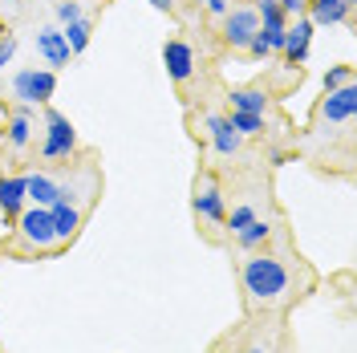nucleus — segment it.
<instances>
[{
    "mask_svg": "<svg viewBox=\"0 0 357 353\" xmlns=\"http://www.w3.org/2000/svg\"><path fill=\"white\" fill-rule=\"evenodd\" d=\"M244 288L252 301H280L284 292H289V268L284 260H276V256H268V252H252L244 260Z\"/></svg>",
    "mask_w": 357,
    "mask_h": 353,
    "instance_id": "f257e3e1",
    "label": "nucleus"
},
{
    "mask_svg": "<svg viewBox=\"0 0 357 353\" xmlns=\"http://www.w3.org/2000/svg\"><path fill=\"white\" fill-rule=\"evenodd\" d=\"M13 93L21 106H49V98L57 93V73L53 69H21L13 77Z\"/></svg>",
    "mask_w": 357,
    "mask_h": 353,
    "instance_id": "f03ea898",
    "label": "nucleus"
},
{
    "mask_svg": "<svg viewBox=\"0 0 357 353\" xmlns=\"http://www.w3.org/2000/svg\"><path fill=\"white\" fill-rule=\"evenodd\" d=\"M17 232H21L24 248H33V252H49L57 236H53V220H49V207H24L21 216H17Z\"/></svg>",
    "mask_w": 357,
    "mask_h": 353,
    "instance_id": "7ed1b4c3",
    "label": "nucleus"
},
{
    "mask_svg": "<svg viewBox=\"0 0 357 353\" xmlns=\"http://www.w3.org/2000/svg\"><path fill=\"white\" fill-rule=\"evenodd\" d=\"M77 147V134H73V122H69L61 110H45V142H41V155L45 158H69Z\"/></svg>",
    "mask_w": 357,
    "mask_h": 353,
    "instance_id": "20e7f679",
    "label": "nucleus"
},
{
    "mask_svg": "<svg viewBox=\"0 0 357 353\" xmlns=\"http://www.w3.org/2000/svg\"><path fill=\"white\" fill-rule=\"evenodd\" d=\"M256 29H260V17H256L252 4H240V8H227L223 13V41L231 45V49H248Z\"/></svg>",
    "mask_w": 357,
    "mask_h": 353,
    "instance_id": "39448f33",
    "label": "nucleus"
},
{
    "mask_svg": "<svg viewBox=\"0 0 357 353\" xmlns=\"http://www.w3.org/2000/svg\"><path fill=\"white\" fill-rule=\"evenodd\" d=\"M357 110V86H337V89H325V98H321V106H317V118L321 122H349Z\"/></svg>",
    "mask_w": 357,
    "mask_h": 353,
    "instance_id": "423d86ee",
    "label": "nucleus"
},
{
    "mask_svg": "<svg viewBox=\"0 0 357 353\" xmlns=\"http://www.w3.org/2000/svg\"><path fill=\"white\" fill-rule=\"evenodd\" d=\"M312 29H317V24H312L309 17H296V24H289V29H284V49H280V57H284L289 66H296V69H301V61L309 57Z\"/></svg>",
    "mask_w": 357,
    "mask_h": 353,
    "instance_id": "0eeeda50",
    "label": "nucleus"
},
{
    "mask_svg": "<svg viewBox=\"0 0 357 353\" xmlns=\"http://www.w3.org/2000/svg\"><path fill=\"white\" fill-rule=\"evenodd\" d=\"M191 207H195V216L207 223H223V191L211 183V179H203L199 187H195V195H191Z\"/></svg>",
    "mask_w": 357,
    "mask_h": 353,
    "instance_id": "6e6552de",
    "label": "nucleus"
},
{
    "mask_svg": "<svg viewBox=\"0 0 357 353\" xmlns=\"http://www.w3.org/2000/svg\"><path fill=\"white\" fill-rule=\"evenodd\" d=\"M49 220H53V236H57V243H69L73 236H77V227H82V211H77V203L57 199V203L49 207Z\"/></svg>",
    "mask_w": 357,
    "mask_h": 353,
    "instance_id": "1a4fd4ad",
    "label": "nucleus"
},
{
    "mask_svg": "<svg viewBox=\"0 0 357 353\" xmlns=\"http://www.w3.org/2000/svg\"><path fill=\"white\" fill-rule=\"evenodd\" d=\"M162 61H167V73H171L175 82H187V77L195 73V49L187 41H167L162 45Z\"/></svg>",
    "mask_w": 357,
    "mask_h": 353,
    "instance_id": "9d476101",
    "label": "nucleus"
},
{
    "mask_svg": "<svg viewBox=\"0 0 357 353\" xmlns=\"http://www.w3.org/2000/svg\"><path fill=\"white\" fill-rule=\"evenodd\" d=\"M207 130H211V147H215V155L231 158L240 151V134L231 130V122L223 118V114H207Z\"/></svg>",
    "mask_w": 357,
    "mask_h": 353,
    "instance_id": "9b49d317",
    "label": "nucleus"
},
{
    "mask_svg": "<svg viewBox=\"0 0 357 353\" xmlns=\"http://www.w3.org/2000/svg\"><path fill=\"white\" fill-rule=\"evenodd\" d=\"M305 13H309L312 24H341V21H349L354 0H309Z\"/></svg>",
    "mask_w": 357,
    "mask_h": 353,
    "instance_id": "f8f14e48",
    "label": "nucleus"
},
{
    "mask_svg": "<svg viewBox=\"0 0 357 353\" xmlns=\"http://www.w3.org/2000/svg\"><path fill=\"white\" fill-rule=\"evenodd\" d=\"M37 49H41V57L53 69L69 66V57H73L69 45H66V37H61V29H41V33H37Z\"/></svg>",
    "mask_w": 357,
    "mask_h": 353,
    "instance_id": "ddd939ff",
    "label": "nucleus"
},
{
    "mask_svg": "<svg viewBox=\"0 0 357 353\" xmlns=\"http://www.w3.org/2000/svg\"><path fill=\"white\" fill-rule=\"evenodd\" d=\"M24 179H0V211H4V223H17V216L24 211Z\"/></svg>",
    "mask_w": 357,
    "mask_h": 353,
    "instance_id": "4468645a",
    "label": "nucleus"
},
{
    "mask_svg": "<svg viewBox=\"0 0 357 353\" xmlns=\"http://www.w3.org/2000/svg\"><path fill=\"white\" fill-rule=\"evenodd\" d=\"M24 195H29V203H37V207H53L61 199V183L49 179V175H29L24 179Z\"/></svg>",
    "mask_w": 357,
    "mask_h": 353,
    "instance_id": "2eb2a0df",
    "label": "nucleus"
},
{
    "mask_svg": "<svg viewBox=\"0 0 357 353\" xmlns=\"http://www.w3.org/2000/svg\"><path fill=\"white\" fill-rule=\"evenodd\" d=\"M29 138H33V118H29V106H21L8 118V147L21 151V147H29Z\"/></svg>",
    "mask_w": 357,
    "mask_h": 353,
    "instance_id": "dca6fc26",
    "label": "nucleus"
},
{
    "mask_svg": "<svg viewBox=\"0 0 357 353\" xmlns=\"http://www.w3.org/2000/svg\"><path fill=\"white\" fill-rule=\"evenodd\" d=\"M231 110H248V114H268V98L264 89H231Z\"/></svg>",
    "mask_w": 357,
    "mask_h": 353,
    "instance_id": "f3484780",
    "label": "nucleus"
},
{
    "mask_svg": "<svg viewBox=\"0 0 357 353\" xmlns=\"http://www.w3.org/2000/svg\"><path fill=\"white\" fill-rule=\"evenodd\" d=\"M61 37H66V45H69V53L77 57V53H86V45H89V24L77 17V21H69L66 29H61Z\"/></svg>",
    "mask_w": 357,
    "mask_h": 353,
    "instance_id": "a211bd4d",
    "label": "nucleus"
},
{
    "mask_svg": "<svg viewBox=\"0 0 357 353\" xmlns=\"http://www.w3.org/2000/svg\"><path fill=\"white\" fill-rule=\"evenodd\" d=\"M227 122H231V130L240 134V138H244V134H260V130H264V114L231 110V114H227Z\"/></svg>",
    "mask_w": 357,
    "mask_h": 353,
    "instance_id": "6ab92c4d",
    "label": "nucleus"
},
{
    "mask_svg": "<svg viewBox=\"0 0 357 353\" xmlns=\"http://www.w3.org/2000/svg\"><path fill=\"white\" fill-rule=\"evenodd\" d=\"M236 236H240V248H248V252H252V248H260V243H268V236H272V223H264V220H252L244 227V232H236Z\"/></svg>",
    "mask_w": 357,
    "mask_h": 353,
    "instance_id": "aec40b11",
    "label": "nucleus"
},
{
    "mask_svg": "<svg viewBox=\"0 0 357 353\" xmlns=\"http://www.w3.org/2000/svg\"><path fill=\"white\" fill-rule=\"evenodd\" d=\"M252 8H256V17H260V24H289V17L280 13V4H276V0H256Z\"/></svg>",
    "mask_w": 357,
    "mask_h": 353,
    "instance_id": "412c9836",
    "label": "nucleus"
},
{
    "mask_svg": "<svg viewBox=\"0 0 357 353\" xmlns=\"http://www.w3.org/2000/svg\"><path fill=\"white\" fill-rule=\"evenodd\" d=\"M284 29H289V24H260V37H264L268 53H280V49H284Z\"/></svg>",
    "mask_w": 357,
    "mask_h": 353,
    "instance_id": "4be33fe9",
    "label": "nucleus"
},
{
    "mask_svg": "<svg viewBox=\"0 0 357 353\" xmlns=\"http://www.w3.org/2000/svg\"><path fill=\"white\" fill-rule=\"evenodd\" d=\"M349 82H354V66H329L325 69V89L349 86Z\"/></svg>",
    "mask_w": 357,
    "mask_h": 353,
    "instance_id": "5701e85b",
    "label": "nucleus"
},
{
    "mask_svg": "<svg viewBox=\"0 0 357 353\" xmlns=\"http://www.w3.org/2000/svg\"><path fill=\"white\" fill-rule=\"evenodd\" d=\"M252 220H256V211H252V207H236L231 216H223V223H227L231 232H244V227H248Z\"/></svg>",
    "mask_w": 357,
    "mask_h": 353,
    "instance_id": "b1692460",
    "label": "nucleus"
},
{
    "mask_svg": "<svg viewBox=\"0 0 357 353\" xmlns=\"http://www.w3.org/2000/svg\"><path fill=\"white\" fill-rule=\"evenodd\" d=\"M77 17H82V8H77L73 0H61V4H57V21H61V24L77 21Z\"/></svg>",
    "mask_w": 357,
    "mask_h": 353,
    "instance_id": "393cba45",
    "label": "nucleus"
},
{
    "mask_svg": "<svg viewBox=\"0 0 357 353\" xmlns=\"http://www.w3.org/2000/svg\"><path fill=\"white\" fill-rule=\"evenodd\" d=\"M276 4L284 17H305V8H309V0H276Z\"/></svg>",
    "mask_w": 357,
    "mask_h": 353,
    "instance_id": "a878e982",
    "label": "nucleus"
},
{
    "mask_svg": "<svg viewBox=\"0 0 357 353\" xmlns=\"http://www.w3.org/2000/svg\"><path fill=\"white\" fill-rule=\"evenodd\" d=\"M13 53H17V37H8V33H4V37H0V69L13 61Z\"/></svg>",
    "mask_w": 357,
    "mask_h": 353,
    "instance_id": "bb28decb",
    "label": "nucleus"
},
{
    "mask_svg": "<svg viewBox=\"0 0 357 353\" xmlns=\"http://www.w3.org/2000/svg\"><path fill=\"white\" fill-rule=\"evenodd\" d=\"M227 8H231V0H207V13H211V17H223Z\"/></svg>",
    "mask_w": 357,
    "mask_h": 353,
    "instance_id": "cd10ccee",
    "label": "nucleus"
},
{
    "mask_svg": "<svg viewBox=\"0 0 357 353\" xmlns=\"http://www.w3.org/2000/svg\"><path fill=\"white\" fill-rule=\"evenodd\" d=\"M151 4H155L158 13H167V8H171V4H175V0H151Z\"/></svg>",
    "mask_w": 357,
    "mask_h": 353,
    "instance_id": "c85d7f7f",
    "label": "nucleus"
},
{
    "mask_svg": "<svg viewBox=\"0 0 357 353\" xmlns=\"http://www.w3.org/2000/svg\"><path fill=\"white\" fill-rule=\"evenodd\" d=\"M248 353H260V350H248Z\"/></svg>",
    "mask_w": 357,
    "mask_h": 353,
    "instance_id": "c756f323",
    "label": "nucleus"
}]
</instances>
